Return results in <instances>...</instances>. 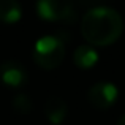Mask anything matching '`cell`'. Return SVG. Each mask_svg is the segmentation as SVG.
Instances as JSON below:
<instances>
[{
	"mask_svg": "<svg viewBox=\"0 0 125 125\" xmlns=\"http://www.w3.org/2000/svg\"><path fill=\"white\" fill-rule=\"evenodd\" d=\"M124 32L122 16L113 8L95 6L84 14L81 21V33L90 46L104 48L120 38Z\"/></svg>",
	"mask_w": 125,
	"mask_h": 125,
	"instance_id": "obj_1",
	"label": "cell"
},
{
	"mask_svg": "<svg viewBox=\"0 0 125 125\" xmlns=\"http://www.w3.org/2000/svg\"><path fill=\"white\" fill-rule=\"evenodd\" d=\"M32 55L40 68L55 70L65 59V43L55 35H44L37 40Z\"/></svg>",
	"mask_w": 125,
	"mask_h": 125,
	"instance_id": "obj_2",
	"label": "cell"
},
{
	"mask_svg": "<svg viewBox=\"0 0 125 125\" xmlns=\"http://www.w3.org/2000/svg\"><path fill=\"white\" fill-rule=\"evenodd\" d=\"M37 13L49 22H73L76 19L73 0H38Z\"/></svg>",
	"mask_w": 125,
	"mask_h": 125,
	"instance_id": "obj_3",
	"label": "cell"
},
{
	"mask_svg": "<svg viewBox=\"0 0 125 125\" xmlns=\"http://www.w3.org/2000/svg\"><path fill=\"white\" fill-rule=\"evenodd\" d=\"M119 97V90L113 83H106V81H101V83L94 84L90 89L87 90V100L95 109H109L114 103L117 101Z\"/></svg>",
	"mask_w": 125,
	"mask_h": 125,
	"instance_id": "obj_4",
	"label": "cell"
},
{
	"mask_svg": "<svg viewBox=\"0 0 125 125\" xmlns=\"http://www.w3.org/2000/svg\"><path fill=\"white\" fill-rule=\"evenodd\" d=\"M0 81L10 89H21L27 83V70L19 60H5L0 63Z\"/></svg>",
	"mask_w": 125,
	"mask_h": 125,
	"instance_id": "obj_5",
	"label": "cell"
},
{
	"mask_svg": "<svg viewBox=\"0 0 125 125\" xmlns=\"http://www.w3.org/2000/svg\"><path fill=\"white\" fill-rule=\"evenodd\" d=\"M68 114V106L60 97H51L44 103V116L52 125H60Z\"/></svg>",
	"mask_w": 125,
	"mask_h": 125,
	"instance_id": "obj_6",
	"label": "cell"
},
{
	"mask_svg": "<svg viewBox=\"0 0 125 125\" xmlns=\"http://www.w3.org/2000/svg\"><path fill=\"white\" fill-rule=\"evenodd\" d=\"M98 62V52L90 44H81L73 52V63L81 70H89Z\"/></svg>",
	"mask_w": 125,
	"mask_h": 125,
	"instance_id": "obj_7",
	"label": "cell"
},
{
	"mask_svg": "<svg viewBox=\"0 0 125 125\" xmlns=\"http://www.w3.org/2000/svg\"><path fill=\"white\" fill-rule=\"evenodd\" d=\"M22 18V6L18 0H0V22L16 24Z\"/></svg>",
	"mask_w": 125,
	"mask_h": 125,
	"instance_id": "obj_8",
	"label": "cell"
},
{
	"mask_svg": "<svg viewBox=\"0 0 125 125\" xmlns=\"http://www.w3.org/2000/svg\"><path fill=\"white\" fill-rule=\"evenodd\" d=\"M13 109L16 111L18 114H30V111H32V108H33V103H32V100H30V97L29 95H25V94H19V95H16L14 98H13Z\"/></svg>",
	"mask_w": 125,
	"mask_h": 125,
	"instance_id": "obj_9",
	"label": "cell"
},
{
	"mask_svg": "<svg viewBox=\"0 0 125 125\" xmlns=\"http://www.w3.org/2000/svg\"><path fill=\"white\" fill-rule=\"evenodd\" d=\"M117 125H125V114H124V116L119 119V122H117Z\"/></svg>",
	"mask_w": 125,
	"mask_h": 125,
	"instance_id": "obj_10",
	"label": "cell"
}]
</instances>
